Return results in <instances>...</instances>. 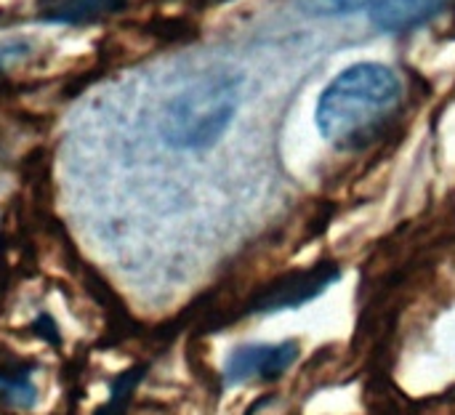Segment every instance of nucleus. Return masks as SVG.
<instances>
[{
	"label": "nucleus",
	"instance_id": "nucleus-5",
	"mask_svg": "<svg viewBox=\"0 0 455 415\" xmlns=\"http://www.w3.org/2000/svg\"><path fill=\"white\" fill-rule=\"evenodd\" d=\"M128 5V0H53L45 3V11H40V19L59 21V24H91L96 19L120 13Z\"/></svg>",
	"mask_w": 455,
	"mask_h": 415
},
{
	"label": "nucleus",
	"instance_id": "nucleus-9",
	"mask_svg": "<svg viewBox=\"0 0 455 415\" xmlns=\"http://www.w3.org/2000/svg\"><path fill=\"white\" fill-rule=\"evenodd\" d=\"M203 5H211V3H229V0H200Z\"/></svg>",
	"mask_w": 455,
	"mask_h": 415
},
{
	"label": "nucleus",
	"instance_id": "nucleus-7",
	"mask_svg": "<svg viewBox=\"0 0 455 415\" xmlns=\"http://www.w3.org/2000/svg\"><path fill=\"white\" fill-rule=\"evenodd\" d=\"M376 0H299L301 11L315 16H344L373 5Z\"/></svg>",
	"mask_w": 455,
	"mask_h": 415
},
{
	"label": "nucleus",
	"instance_id": "nucleus-3",
	"mask_svg": "<svg viewBox=\"0 0 455 415\" xmlns=\"http://www.w3.org/2000/svg\"><path fill=\"white\" fill-rule=\"evenodd\" d=\"M296 355H299V347L293 341L269 344V347L267 344L240 347L227 363V381H232V384L248 381V379L272 381L283 371H288V365L296 360Z\"/></svg>",
	"mask_w": 455,
	"mask_h": 415
},
{
	"label": "nucleus",
	"instance_id": "nucleus-1",
	"mask_svg": "<svg viewBox=\"0 0 455 415\" xmlns=\"http://www.w3.org/2000/svg\"><path fill=\"white\" fill-rule=\"evenodd\" d=\"M403 99L397 72L379 61H360L339 72L317 101V128L339 149H357L389 123Z\"/></svg>",
	"mask_w": 455,
	"mask_h": 415
},
{
	"label": "nucleus",
	"instance_id": "nucleus-8",
	"mask_svg": "<svg viewBox=\"0 0 455 415\" xmlns=\"http://www.w3.org/2000/svg\"><path fill=\"white\" fill-rule=\"evenodd\" d=\"M0 400L8 405H32L35 389L24 376H3L0 373Z\"/></svg>",
	"mask_w": 455,
	"mask_h": 415
},
{
	"label": "nucleus",
	"instance_id": "nucleus-4",
	"mask_svg": "<svg viewBox=\"0 0 455 415\" xmlns=\"http://www.w3.org/2000/svg\"><path fill=\"white\" fill-rule=\"evenodd\" d=\"M448 0H376L371 21L381 32H408L427 24L445 8Z\"/></svg>",
	"mask_w": 455,
	"mask_h": 415
},
{
	"label": "nucleus",
	"instance_id": "nucleus-6",
	"mask_svg": "<svg viewBox=\"0 0 455 415\" xmlns=\"http://www.w3.org/2000/svg\"><path fill=\"white\" fill-rule=\"evenodd\" d=\"M141 32L157 43L179 45L197 37V24L187 16H152L141 24Z\"/></svg>",
	"mask_w": 455,
	"mask_h": 415
},
{
	"label": "nucleus",
	"instance_id": "nucleus-2",
	"mask_svg": "<svg viewBox=\"0 0 455 415\" xmlns=\"http://www.w3.org/2000/svg\"><path fill=\"white\" fill-rule=\"evenodd\" d=\"M240 80L229 72H205L181 88L163 109L160 133L176 149L203 152L213 147L237 112Z\"/></svg>",
	"mask_w": 455,
	"mask_h": 415
}]
</instances>
